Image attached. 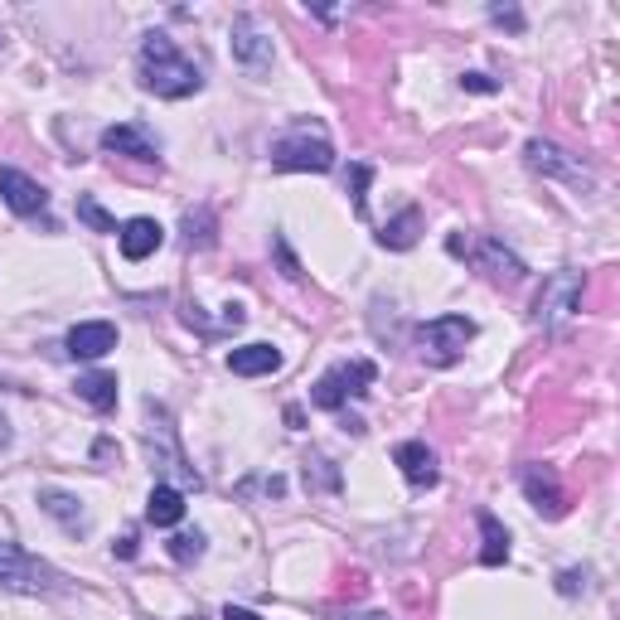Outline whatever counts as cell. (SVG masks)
<instances>
[{
    "label": "cell",
    "instance_id": "1",
    "mask_svg": "<svg viewBox=\"0 0 620 620\" xmlns=\"http://www.w3.org/2000/svg\"><path fill=\"white\" fill-rule=\"evenodd\" d=\"M141 88L165 102H180L204 88V73L180 54L170 34H146V44H141Z\"/></svg>",
    "mask_w": 620,
    "mask_h": 620
},
{
    "label": "cell",
    "instance_id": "2",
    "mask_svg": "<svg viewBox=\"0 0 620 620\" xmlns=\"http://www.w3.org/2000/svg\"><path fill=\"white\" fill-rule=\"evenodd\" d=\"M146 417H151V427H146V451H151V470H161V475H175L180 485H194L200 490V470L190 466V456H184V446H180V431H175V421H170V413L161 403H146Z\"/></svg>",
    "mask_w": 620,
    "mask_h": 620
},
{
    "label": "cell",
    "instance_id": "3",
    "mask_svg": "<svg viewBox=\"0 0 620 620\" xmlns=\"http://www.w3.org/2000/svg\"><path fill=\"white\" fill-rule=\"evenodd\" d=\"M374 378H378V368L368 364V359L335 364V368H325V374L315 378L311 403H315V407H325V413H345V403H349V398H368Z\"/></svg>",
    "mask_w": 620,
    "mask_h": 620
},
{
    "label": "cell",
    "instance_id": "4",
    "mask_svg": "<svg viewBox=\"0 0 620 620\" xmlns=\"http://www.w3.org/2000/svg\"><path fill=\"white\" fill-rule=\"evenodd\" d=\"M0 587L24 591V597H39V591H63V577L44 558L24 552L20 543H0Z\"/></svg>",
    "mask_w": 620,
    "mask_h": 620
},
{
    "label": "cell",
    "instance_id": "5",
    "mask_svg": "<svg viewBox=\"0 0 620 620\" xmlns=\"http://www.w3.org/2000/svg\"><path fill=\"white\" fill-rule=\"evenodd\" d=\"M272 165L276 170H306V175H325V170H335V146L325 141L321 126H296L292 136H282L272 146Z\"/></svg>",
    "mask_w": 620,
    "mask_h": 620
},
{
    "label": "cell",
    "instance_id": "6",
    "mask_svg": "<svg viewBox=\"0 0 620 620\" xmlns=\"http://www.w3.org/2000/svg\"><path fill=\"white\" fill-rule=\"evenodd\" d=\"M475 339V321L470 315H437V321H427L417 329V349H421V359L427 364H456L460 354H466V345Z\"/></svg>",
    "mask_w": 620,
    "mask_h": 620
},
{
    "label": "cell",
    "instance_id": "7",
    "mask_svg": "<svg viewBox=\"0 0 620 620\" xmlns=\"http://www.w3.org/2000/svg\"><path fill=\"white\" fill-rule=\"evenodd\" d=\"M582 292H587V276L582 272H572V267L552 272L543 282V292H538V301H533V321L543 329L572 321V315L582 311Z\"/></svg>",
    "mask_w": 620,
    "mask_h": 620
},
{
    "label": "cell",
    "instance_id": "8",
    "mask_svg": "<svg viewBox=\"0 0 620 620\" xmlns=\"http://www.w3.org/2000/svg\"><path fill=\"white\" fill-rule=\"evenodd\" d=\"M446 247H451L456 257H470L475 267L490 276V282H499V286H519L524 276H529V267H524V262L514 257L505 243H495V237H475V243H466V237H451Z\"/></svg>",
    "mask_w": 620,
    "mask_h": 620
},
{
    "label": "cell",
    "instance_id": "9",
    "mask_svg": "<svg viewBox=\"0 0 620 620\" xmlns=\"http://www.w3.org/2000/svg\"><path fill=\"white\" fill-rule=\"evenodd\" d=\"M524 161H529L538 175H552V180L572 184V190H591V184H597V175H591L577 155H567L562 146H552V141H529V146H524Z\"/></svg>",
    "mask_w": 620,
    "mask_h": 620
},
{
    "label": "cell",
    "instance_id": "10",
    "mask_svg": "<svg viewBox=\"0 0 620 620\" xmlns=\"http://www.w3.org/2000/svg\"><path fill=\"white\" fill-rule=\"evenodd\" d=\"M0 200L16 209L20 218H34V214H44V209H49V190L39 180L24 175V170L0 165Z\"/></svg>",
    "mask_w": 620,
    "mask_h": 620
},
{
    "label": "cell",
    "instance_id": "11",
    "mask_svg": "<svg viewBox=\"0 0 620 620\" xmlns=\"http://www.w3.org/2000/svg\"><path fill=\"white\" fill-rule=\"evenodd\" d=\"M102 151H112V155H126V161H161V141L151 136L141 122H116L102 131Z\"/></svg>",
    "mask_w": 620,
    "mask_h": 620
},
{
    "label": "cell",
    "instance_id": "12",
    "mask_svg": "<svg viewBox=\"0 0 620 620\" xmlns=\"http://www.w3.org/2000/svg\"><path fill=\"white\" fill-rule=\"evenodd\" d=\"M233 59L243 63L247 73H267V63H272V39L262 34L257 16H237V20H233Z\"/></svg>",
    "mask_w": 620,
    "mask_h": 620
},
{
    "label": "cell",
    "instance_id": "13",
    "mask_svg": "<svg viewBox=\"0 0 620 620\" xmlns=\"http://www.w3.org/2000/svg\"><path fill=\"white\" fill-rule=\"evenodd\" d=\"M524 495H529V505L543 514V519H562V514H567V495H562L558 475H552L548 466H529V470H524Z\"/></svg>",
    "mask_w": 620,
    "mask_h": 620
},
{
    "label": "cell",
    "instance_id": "14",
    "mask_svg": "<svg viewBox=\"0 0 620 620\" xmlns=\"http://www.w3.org/2000/svg\"><path fill=\"white\" fill-rule=\"evenodd\" d=\"M116 243H122V257L126 262H146L151 253H161L165 228L155 218H126L122 228H116Z\"/></svg>",
    "mask_w": 620,
    "mask_h": 620
},
{
    "label": "cell",
    "instance_id": "15",
    "mask_svg": "<svg viewBox=\"0 0 620 620\" xmlns=\"http://www.w3.org/2000/svg\"><path fill=\"white\" fill-rule=\"evenodd\" d=\"M393 460H398L403 480H407V485H417V490H427V485H437V480H441L437 451H431L427 441H403L398 451H393Z\"/></svg>",
    "mask_w": 620,
    "mask_h": 620
},
{
    "label": "cell",
    "instance_id": "16",
    "mask_svg": "<svg viewBox=\"0 0 620 620\" xmlns=\"http://www.w3.org/2000/svg\"><path fill=\"white\" fill-rule=\"evenodd\" d=\"M116 349V325L112 321H83L69 329V354L73 359H102Z\"/></svg>",
    "mask_w": 620,
    "mask_h": 620
},
{
    "label": "cell",
    "instance_id": "17",
    "mask_svg": "<svg viewBox=\"0 0 620 620\" xmlns=\"http://www.w3.org/2000/svg\"><path fill=\"white\" fill-rule=\"evenodd\" d=\"M146 519L155 524V529H175V524L184 519V490L180 485H155V490L146 495Z\"/></svg>",
    "mask_w": 620,
    "mask_h": 620
},
{
    "label": "cell",
    "instance_id": "18",
    "mask_svg": "<svg viewBox=\"0 0 620 620\" xmlns=\"http://www.w3.org/2000/svg\"><path fill=\"white\" fill-rule=\"evenodd\" d=\"M228 368H233L237 378L276 374V368H282V349H272V345H243V349L228 354Z\"/></svg>",
    "mask_w": 620,
    "mask_h": 620
},
{
    "label": "cell",
    "instance_id": "19",
    "mask_svg": "<svg viewBox=\"0 0 620 620\" xmlns=\"http://www.w3.org/2000/svg\"><path fill=\"white\" fill-rule=\"evenodd\" d=\"M39 509H44L49 519H59L69 533H83L88 529L83 509H78V495H69V490H39Z\"/></svg>",
    "mask_w": 620,
    "mask_h": 620
},
{
    "label": "cell",
    "instance_id": "20",
    "mask_svg": "<svg viewBox=\"0 0 620 620\" xmlns=\"http://www.w3.org/2000/svg\"><path fill=\"white\" fill-rule=\"evenodd\" d=\"M417 233H421V209H403L393 223H384L378 243L393 247V253H407V247H417Z\"/></svg>",
    "mask_w": 620,
    "mask_h": 620
},
{
    "label": "cell",
    "instance_id": "21",
    "mask_svg": "<svg viewBox=\"0 0 620 620\" xmlns=\"http://www.w3.org/2000/svg\"><path fill=\"white\" fill-rule=\"evenodd\" d=\"M480 533H485L480 562H485V567H505V562H509V529L495 519L490 509H480Z\"/></svg>",
    "mask_w": 620,
    "mask_h": 620
},
{
    "label": "cell",
    "instance_id": "22",
    "mask_svg": "<svg viewBox=\"0 0 620 620\" xmlns=\"http://www.w3.org/2000/svg\"><path fill=\"white\" fill-rule=\"evenodd\" d=\"M73 388H78V398L88 407H98V413H112L116 407V374H83Z\"/></svg>",
    "mask_w": 620,
    "mask_h": 620
},
{
    "label": "cell",
    "instance_id": "23",
    "mask_svg": "<svg viewBox=\"0 0 620 620\" xmlns=\"http://www.w3.org/2000/svg\"><path fill=\"white\" fill-rule=\"evenodd\" d=\"M78 218H83L92 233H116V218L98 200H92V194H78Z\"/></svg>",
    "mask_w": 620,
    "mask_h": 620
},
{
    "label": "cell",
    "instance_id": "24",
    "mask_svg": "<svg viewBox=\"0 0 620 620\" xmlns=\"http://www.w3.org/2000/svg\"><path fill=\"white\" fill-rule=\"evenodd\" d=\"M184 233H190V247H214V214L209 209L184 214Z\"/></svg>",
    "mask_w": 620,
    "mask_h": 620
},
{
    "label": "cell",
    "instance_id": "25",
    "mask_svg": "<svg viewBox=\"0 0 620 620\" xmlns=\"http://www.w3.org/2000/svg\"><path fill=\"white\" fill-rule=\"evenodd\" d=\"M170 558L175 562H200L204 558V533L194 529V533H175L170 538Z\"/></svg>",
    "mask_w": 620,
    "mask_h": 620
},
{
    "label": "cell",
    "instance_id": "26",
    "mask_svg": "<svg viewBox=\"0 0 620 620\" xmlns=\"http://www.w3.org/2000/svg\"><path fill=\"white\" fill-rule=\"evenodd\" d=\"M306 485H315V490H339V470L329 466L325 456H311L306 460Z\"/></svg>",
    "mask_w": 620,
    "mask_h": 620
},
{
    "label": "cell",
    "instance_id": "27",
    "mask_svg": "<svg viewBox=\"0 0 620 620\" xmlns=\"http://www.w3.org/2000/svg\"><path fill=\"white\" fill-rule=\"evenodd\" d=\"M368 180H374V170H368V165H349L345 190H349V200H354V214H364V190H368Z\"/></svg>",
    "mask_w": 620,
    "mask_h": 620
},
{
    "label": "cell",
    "instance_id": "28",
    "mask_svg": "<svg viewBox=\"0 0 620 620\" xmlns=\"http://www.w3.org/2000/svg\"><path fill=\"white\" fill-rule=\"evenodd\" d=\"M490 20H495V24H509L514 34L524 30V10H519V6H490Z\"/></svg>",
    "mask_w": 620,
    "mask_h": 620
},
{
    "label": "cell",
    "instance_id": "29",
    "mask_svg": "<svg viewBox=\"0 0 620 620\" xmlns=\"http://www.w3.org/2000/svg\"><path fill=\"white\" fill-rule=\"evenodd\" d=\"M582 587H587V572H577V567H567V572H558V591H562V597H577Z\"/></svg>",
    "mask_w": 620,
    "mask_h": 620
},
{
    "label": "cell",
    "instance_id": "30",
    "mask_svg": "<svg viewBox=\"0 0 620 620\" xmlns=\"http://www.w3.org/2000/svg\"><path fill=\"white\" fill-rule=\"evenodd\" d=\"M272 247H276V257H282V272H286V276H292V282H301V262L292 257V247H286V237H276V243H272Z\"/></svg>",
    "mask_w": 620,
    "mask_h": 620
},
{
    "label": "cell",
    "instance_id": "31",
    "mask_svg": "<svg viewBox=\"0 0 620 620\" xmlns=\"http://www.w3.org/2000/svg\"><path fill=\"white\" fill-rule=\"evenodd\" d=\"M460 88H470V92H499L495 78H485V73H466L460 78Z\"/></svg>",
    "mask_w": 620,
    "mask_h": 620
},
{
    "label": "cell",
    "instance_id": "32",
    "mask_svg": "<svg viewBox=\"0 0 620 620\" xmlns=\"http://www.w3.org/2000/svg\"><path fill=\"white\" fill-rule=\"evenodd\" d=\"M112 552L116 558H136V533H122V543H116Z\"/></svg>",
    "mask_w": 620,
    "mask_h": 620
},
{
    "label": "cell",
    "instance_id": "33",
    "mask_svg": "<svg viewBox=\"0 0 620 620\" xmlns=\"http://www.w3.org/2000/svg\"><path fill=\"white\" fill-rule=\"evenodd\" d=\"M223 620H262L257 611H243V606H228V611H223Z\"/></svg>",
    "mask_w": 620,
    "mask_h": 620
},
{
    "label": "cell",
    "instance_id": "34",
    "mask_svg": "<svg viewBox=\"0 0 620 620\" xmlns=\"http://www.w3.org/2000/svg\"><path fill=\"white\" fill-rule=\"evenodd\" d=\"M0 446H10V421H6V413H0Z\"/></svg>",
    "mask_w": 620,
    "mask_h": 620
},
{
    "label": "cell",
    "instance_id": "35",
    "mask_svg": "<svg viewBox=\"0 0 620 620\" xmlns=\"http://www.w3.org/2000/svg\"><path fill=\"white\" fill-rule=\"evenodd\" d=\"M335 620H388V616H374V611H364V616H335Z\"/></svg>",
    "mask_w": 620,
    "mask_h": 620
}]
</instances>
